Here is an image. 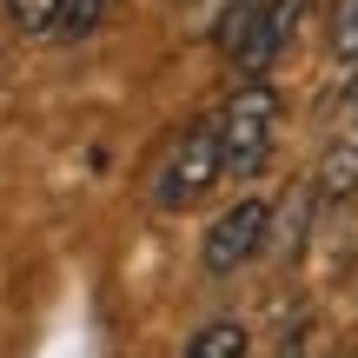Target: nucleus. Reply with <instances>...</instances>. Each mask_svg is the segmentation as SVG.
<instances>
[{
  "mask_svg": "<svg viewBox=\"0 0 358 358\" xmlns=\"http://www.w3.org/2000/svg\"><path fill=\"white\" fill-rule=\"evenodd\" d=\"M352 93H358V87H352Z\"/></svg>",
  "mask_w": 358,
  "mask_h": 358,
  "instance_id": "obj_11",
  "label": "nucleus"
},
{
  "mask_svg": "<svg viewBox=\"0 0 358 358\" xmlns=\"http://www.w3.org/2000/svg\"><path fill=\"white\" fill-rule=\"evenodd\" d=\"M352 186H358V146H338V153H325V166H319V192H325V199H345Z\"/></svg>",
  "mask_w": 358,
  "mask_h": 358,
  "instance_id": "obj_6",
  "label": "nucleus"
},
{
  "mask_svg": "<svg viewBox=\"0 0 358 358\" xmlns=\"http://www.w3.org/2000/svg\"><path fill=\"white\" fill-rule=\"evenodd\" d=\"M60 7H66V0H7V13L27 27V34H47V27H60Z\"/></svg>",
  "mask_w": 358,
  "mask_h": 358,
  "instance_id": "obj_8",
  "label": "nucleus"
},
{
  "mask_svg": "<svg viewBox=\"0 0 358 358\" xmlns=\"http://www.w3.org/2000/svg\"><path fill=\"white\" fill-rule=\"evenodd\" d=\"M179 358H245V325H239V319L199 325V332L186 338V352H179Z\"/></svg>",
  "mask_w": 358,
  "mask_h": 358,
  "instance_id": "obj_5",
  "label": "nucleus"
},
{
  "mask_svg": "<svg viewBox=\"0 0 358 358\" xmlns=\"http://www.w3.org/2000/svg\"><path fill=\"white\" fill-rule=\"evenodd\" d=\"M219 153H226V179H252L272 153V133H279V93L266 80H245L226 106H219Z\"/></svg>",
  "mask_w": 358,
  "mask_h": 358,
  "instance_id": "obj_3",
  "label": "nucleus"
},
{
  "mask_svg": "<svg viewBox=\"0 0 358 358\" xmlns=\"http://www.w3.org/2000/svg\"><path fill=\"white\" fill-rule=\"evenodd\" d=\"M299 13H306V0H232V7L219 13V53H226L245 80L266 73V66L285 53Z\"/></svg>",
  "mask_w": 358,
  "mask_h": 358,
  "instance_id": "obj_2",
  "label": "nucleus"
},
{
  "mask_svg": "<svg viewBox=\"0 0 358 358\" xmlns=\"http://www.w3.org/2000/svg\"><path fill=\"white\" fill-rule=\"evenodd\" d=\"M272 358H306V345H299V338H285V345L272 352Z\"/></svg>",
  "mask_w": 358,
  "mask_h": 358,
  "instance_id": "obj_10",
  "label": "nucleus"
},
{
  "mask_svg": "<svg viewBox=\"0 0 358 358\" xmlns=\"http://www.w3.org/2000/svg\"><path fill=\"white\" fill-rule=\"evenodd\" d=\"M226 179V153H219V120H192L166 140V153L146 173V199L159 213H192L206 192Z\"/></svg>",
  "mask_w": 358,
  "mask_h": 358,
  "instance_id": "obj_1",
  "label": "nucleus"
},
{
  "mask_svg": "<svg viewBox=\"0 0 358 358\" xmlns=\"http://www.w3.org/2000/svg\"><path fill=\"white\" fill-rule=\"evenodd\" d=\"M266 239H272V199H239V206H232V213L199 239V266L213 272V279H226V272L252 266V259L266 252Z\"/></svg>",
  "mask_w": 358,
  "mask_h": 358,
  "instance_id": "obj_4",
  "label": "nucleus"
},
{
  "mask_svg": "<svg viewBox=\"0 0 358 358\" xmlns=\"http://www.w3.org/2000/svg\"><path fill=\"white\" fill-rule=\"evenodd\" d=\"M332 53L358 60V0H332Z\"/></svg>",
  "mask_w": 358,
  "mask_h": 358,
  "instance_id": "obj_7",
  "label": "nucleus"
},
{
  "mask_svg": "<svg viewBox=\"0 0 358 358\" xmlns=\"http://www.w3.org/2000/svg\"><path fill=\"white\" fill-rule=\"evenodd\" d=\"M100 20H106V0H66V7H60V34H66V40L93 34Z\"/></svg>",
  "mask_w": 358,
  "mask_h": 358,
  "instance_id": "obj_9",
  "label": "nucleus"
}]
</instances>
